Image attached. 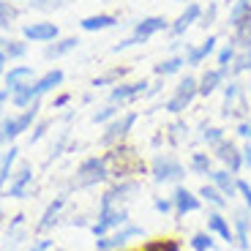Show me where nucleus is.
Listing matches in <instances>:
<instances>
[{"label":"nucleus","instance_id":"52","mask_svg":"<svg viewBox=\"0 0 251 251\" xmlns=\"http://www.w3.org/2000/svg\"><path fill=\"white\" fill-rule=\"evenodd\" d=\"M69 101H71V96H69V93H63V96H57V99H55V109L66 107V104H69Z\"/></svg>","mask_w":251,"mask_h":251},{"label":"nucleus","instance_id":"32","mask_svg":"<svg viewBox=\"0 0 251 251\" xmlns=\"http://www.w3.org/2000/svg\"><path fill=\"white\" fill-rule=\"evenodd\" d=\"M229 38L238 44V50H251V14L243 19V22H238V25L232 27Z\"/></svg>","mask_w":251,"mask_h":251},{"label":"nucleus","instance_id":"14","mask_svg":"<svg viewBox=\"0 0 251 251\" xmlns=\"http://www.w3.org/2000/svg\"><path fill=\"white\" fill-rule=\"evenodd\" d=\"M200 14H202V3H197V0L186 3V8H183V11L175 17V22H170V30H167V33H170L172 41H175V38H183V36H186L188 27L200 22Z\"/></svg>","mask_w":251,"mask_h":251},{"label":"nucleus","instance_id":"48","mask_svg":"<svg viewBox=\"0 0 251 251\" xmlns=\"http://www.w3.org/2000/svg\"><path fill=\"white\" fill-rule=\"evenodd\" d=\"M235 134H238L240 139H246V142H251V118L249 120H240L238 128H235Z\"/></svg>","mask_w":251,"mask_h":251},{"label":"nucleus","instance_id":"51","mask_svg":"<svg viewBox=\"0 0 251 251\" xmlns=\"http://www.w3.org/2000/svg\"><path fill=\"white\" fill-rule=\"evenodd\" d=\"M8 101H11V90H8V88H0V112H3V107H6Z\"/></svg>","mask_w":251,"mask_h":251},{"label":"nucleus","instance_id":"42","mask_svg":"<svg viewBox=\"0 0 251 251\" xmlns=\"http://www.w3.org/2000/svg\"><path fill=\"white\" fill-rule=\"evenodd\" d=\"M69 139H71V128H63L60 137H57V142L52 145V151H50V158H47V164H52L55 158H60L63 153H66V145H69Z\"/></svg>","mask_w":251,"mask_h":251},{"label":"nucleus","instance_id":"37","mask_svg":"<svg viewBox=\"0 0 251 251\" xmlns=\"http://www.w3.org/2000/svg\"><path fill=\"white\" fill-rule=\"evenodd\" d=\"M17 19H19V8L14 3H8V0H0V33L8 30Z\"/></svg>","mask_w":251,"mask_h":251},{"label":"nucleus","instance_id":"20","mask_svg":"<svg viewBox=\"0 0 251 251\" xmlns=\"http://www.w3.org/2000/svg\"><path fill=\"white\" fill-rule=\"evenodd\" d=\"M120 25V17L118 14H107V11H101V14H88V17H82L79 19V27L85 33H101V30H112V27Z\"/></svg>","mask_w":251,"mask_h":251},{"label":"nucleus","instance_id":"24","mask_svg":"<svg viewBox=\"0 0 251 251\" xmlns=\"http://www.w3.org/2000/svg\"><path fill=\"white\" fill-rule=\"evenodd\" d=\"M188 172L191 175H200V177H207L213 172V153L207 151H197L188 156Z\"/></svg>","mask_w":251,"mask_h":251},{"label":"nucleus","instance_id":"44","mask_svg":"<svg viewBox=\"0 0 251 251\" xmlns=\"http://www.w3.org/2000/svg\"><path fill=\"white\" fill-rule=\"evenodd\" d=\"M52 123H55V120H52V118H44V120H38V123L33 126V134H30V145L41 142V139L47 137V131H50V128H52Z\"/></svg>","mask_w":251,"mask_h":251},{"label":"nucleus","instance_id":"15","mask_svg":"<svg viewBox=\"0 0 251 251\" xmlns=\"http://www.w3.org/2000/svg\"><path fill=\"white\" fill-rule=\"evenodd\" d=\"M33 186V167L30 164H22L17 172L11 175V180H8V186H6V191L3 194L6 197H11V200H25L27 197V188Z\"/></svg>","mask_w":251,"mask_h":251},{"label":"nucleus","instance_id":"34","mask_svg":"<svg viewBox=\"0 0 251 251\" xmlns=\"http://www.w3.org/2000/svg\"><path fill=\"white\" fill-rule=\"evenodd\" d=\"M229 76H243L251 71V50H238L232 57V63H229Z\"/></svg>","mask_w":251,"mask_h":251},{"label":"nucleus","instance_id":"10","mask_svg":"<svg viewBox=\"0 0 251 251\" xmlns=\"http://www.w3.org/2000/svg\"><path fill=\"white\" fill-rule=\"evenodd\" d=\"M232 232H235V246L240 251L251 249V210L246 205H235L232 207Z\"/></svg>","mask_w":251,"mask_h":251},{"label":"nucleus","instance_id":"58","mask_svg":"<svg viewBox=\"0 0 251 251\" xmlns=\"http://www.w3.org/2000/svg\"><path fill=\"white\" fill-rule=\"evenodd\" d=\"M55 251H63V249H55Z\"/></svg>","mask_w":251,"mask_h":251},{"label":"nucleus","instance_id":"16","mask_svg":"<svg viewBox=\"0 0 251 251\" xmlns=\"http://www.w3.org/2000/svg\"><path fill=\"white\" fill-rule=\"evenodd\" d=\"M36 79H38V71L33 69V66H11V69H6V74H3V82H6V88L11 90V93H17V90H22V88H30Z\"/></svg>","mask_w":251,"mask_h":251},{"label":"nucleus","instance_id":"43","mask_svg":"<svg viewBox=\"0 0 251 251\" xmlns=\"http://www.w3.org/2000/svg\"><path fill=\"white\" fill-rule=\"evenodd\" d=\"M197 47H200V57H202V60H207L210 55L219 52V33H210V36H207L202 44H197Z\"/></svg>","mask_w":251,"mask_h":251},{"label":"nucleus","instance_id":"40","mask_svg":"<svg viewBox=\"0 0 251 251\" xmlns=\"http://www.w3.org/2000/svg\"><path fill=\"white\" fill-rule=\"evenodd\" d=\"M235 52H238V44L229 38V41H226V44H221L219 52H216V66H219V69H229V63H232Z\"/></svg>","mask_w":251,"mask_h":251},{"label":"nucleus","instance_id":"7","mask_svg":"<svg viewBox=\"0 0 251 251\" xmlns=\"http://www.w3.org/2000/svg\"><path fill=\"white\" fill-rule=\"evenodd\" d=\"M128 221H131L128 219V207H99V216L90 224V232L96 238H101V235H109L112 229H120Z\"/></svg>","mask_w":251,"mask_h":251},{"label":"nucleus","instance_id":"26","mask_svg":"<svg viewBox=\"0 0 251 251\" xmlns=\"http://www.w3.org/2000/svg\"><path fill=\"white\" fill-rule=\"evenodd\" d=\"M186 66V60H183V55H170V57H161V60L153 66V76H175V74H180V69Z\"/></svg>","mask_w":251,"mask_h":251},{"label":"nucleus","instance_id":"45","mask_svg":"<svg viewBox=\"0 0 251 251\" xmlns=\"http://www.w3.org/2000/svg\"><path fill=\"white\" fill-rule=\"evenodd\" d=\"M153 207H156L161 216H167V213H175V205H172V197H156L153 200Z\"/></svg>","mask_w":251,"mask_h":251},{"label":"nucleus","instance_id":"57","mask_svg":"<svg viewBox=\"0 0 251 251\" xmlns=\"http://www.w3.org/2000/svg\"><path fill=\"white\" fill-rule=\"evenodd\" d=\"M224 3H226V6H229V3H235V0H224Z\"/></svg>","mask_w":251,"mask_h":251},{"label":"nucleus","instance_id":"28","mask_svg":"<svg viewBox=\"0 0 251 251\" xmlns=\"http://www.w3.org/2000/svg\"><path fill=\"white\" fill-rule=\"evenodd\" d=\"M164 139L172 145V148H180V145H186L188 139V123L183 118H175L167 128H164Z\"/></svg>","mask_w":251,"mask_h":251},{"label":"nucleus","instance_id":"3","mask_svg":"<svg viewBox=\"0 0 251 251\" xmlns=\"http://www.w3.org/2000/svg\"><path fill=\"white\" fill-rule=\"evenodd\" d=\"M107 180H109L107 153L104 156H88L76 167L74 177H71V188H90V186H99V183H107Z\"/></svg>","mask_w":251,"mask_h":251},{"label":"nucleus","instance_id":"2","mask_svg":"<svg viewBox=\"0 0 251 251\" xmlns=\"http://www.w3.org/2000/svg\"><path fill=\"white\" fill-rule=\"evenodd\" d=\"M186 164L175 153H156L151 158V177L156 186H177L186 180Z\"/></svg>","mask_w":251,"mask_h":251},{"label":"nucleus","instance_id":"17","mask_svg":"<svg viewBox=\"0 0 251 251\" xmlns=\"http://www.w3.org/2000/svg\"><path fill=\"white\" fill-rule=\"evenodd\" d=\"M207 232H213L219 240L232 246L235 243V232H232V221L224 216V210H216V207H207Z\"/></svg>","mask_w":251,"mask_h":251},{"label":"nucleus","instance_id":"36","mask_svg":"<svg viewBox=\"0 0 251 251\" xmlns=\"http://www.w3.org/2000/svg\"><path fill=\"white\" fill-rule=\"evenodd\" d=\"M120 112H123V107H120V104H112V101H107L104 107H99V109H96L93 115H90V120H93V123H101V126H107L109 120H115V118H118Z\"/></svg>","mask_w":251,"mask_h":251},{"label":"nucleus","instance_id":"8","mask_svg":"<svg viewBox=\"0 0 251 251\" xmlns=\"http://www.w3.org/2000/svg\"><path fill=\"white\" fill-rule=\"evenodd\" d=\"M134 238H145V229L137 224H123L120 229H112L109 235H101L99 240H96V251H118V249H126L128 246V240Z\"/></svg>","mask_w":251,"mask_h":251},{"label":"nucleus","instance_id":"53","mask_svg":"<svg viewBox=\"0 0 251 251\" xmlns=\"http://www.w3.org/2000/svg\"><path fill=\"white\" fill-rule=\"evenodd\" d=\"M6 63H8V57H6V52L0 50V76L6 74Z\"/></svg>","mask_w":251,"mask_h":251},{"label":"nucleus","instance_id":"6","mask_svg":"<svg viewBox=\"0 0 251 251\" xmlns=\"http://www.w3.org/2000/svg\"><path fill=\"white\" fill-rule=\"evenodd\" d=\"M38 112H41V101H36L33 107L22 109V112H17V115H3V134H6V142H14L17 137L30 131L33 123L38 120Z\"/></svg>","mask_w":251,"mask_h":251},{"label":"nucleus","instance_id":"54","mask_svg":"<svg viewBox=\"0 0 251 251\" xmlns=\"http://www.w3.org/2000/svg\"><path fill=\"white\" fill-rule=\"evenodd\" d=\"M3 145H6V134H3V112H0V151H3Z\"/></svg>","mask_w":251,"mask_h":251},{"label":"nucleus","instance_id":"38","mask_svg":"<svg viewBox=\"0 0 251 251\" xmlns=\"http://www.w3.org/2000/svg\"><path fill=\"white\" fill-rule=\"evenodd\" d=\"M74 0H27V6L33 11H41V14H52V11H60V8L71 6Z\"/></svg>","mask_w":251,"mask_h":251},{"label":"nucleus","instance_id":"21","mask_svg":"<svg viewBox=\"0 0 251 251\" xmlns=\"http://www.w3.org/2000/svg\"><path fill=\"white\" fill-rule=\"evenodd\" d=\"M79 44H82V41L76 36H60V38H55V41L44 44V60H60V57L71 55V52H74Z\"/></svg>","mask_w":251,"mask_h":251},{"label":"nucleus","instance_id":"11","mask_svg":"<svg viewBox=\"0 0 251 251\" xmlns=\"http://www.w3.org/2000/svg\"><path fill=\"white\" fill-rule=\"evenodd\" d=\"M148 85H151V79H134V82H118V85H112V90H109V101L112 104H120V107H126V104H131V101L142 99L145 90H148Z\"/></svg>","mask_w":251,"mask_h":251},{"label":"nucleus","instance_id":"55","mask_svg":"<svg viewBox=\"0 0 251 251\" xmlns=\"http://www.w3.org/2000/svg\"><path fill=\"white\" fill-rule=\"evenodd\" d=\"M246 90H249V96H251V71H249V82H246Z\"/></svg>","mask_w":251,"mask_h":251},{"label":"nucleus","instance_id":"47","mask_svg":"<svg viewBox=\"0 0 251 251\" xmlns=\"http://www.w3.org/2000/svg\"><path fill=\"white\" fill-rule=\"evenodd\" d=\"M161 90H164V76H156V79H153L151 85H148V90H145L142 99H145V101H151V99H156V96L161 93Z\"/></svg>","mask_w":251,"mask_h":251},{"label":"nucleus","instance_id":"9","mask_svg":"<svg viewBox=\"0 0 251 251\" xmlns=\"http://www.w3.org/2000/svg\"><path fill=\"white\" fill-rule=\"evenodd\" d=\"M210 153H213L216 161H221V167H224V170L235 172V175H240V172H243V156H240V145L235 142V139L224 137Z\"/></svg>","mask_w":251,"mask_h":251},{"label":"nucleus","instance_id":"50","mask_svg":"<svg viewBox=\"0 0 251 251\" xmlns=\"http://www.w3.org/2000/svg\"><path fill=\"white\" fill-rule=\"evenodd\" d=\"M52 249V240H47V238H41V240H36V243L30 246L27 251H50Z\"/></svg>","mask_w":251,"mask_h":251},{"label":"nucleus","instance_id":"13","mask_svg":"<svg viewBox=\"0 0 251 251\" xmlns=\"http://www.w3.org/2000/svg\"><path fill=\"white\" fill-rule=\"evenodd\" d=\"M22 38L33 41V44H50L55 38H60V27L55 22H47V19H38V22H27L22 25Z\"/></svg>","mask_w":251,"mask_h":251},{"label":"nucleus","instance_id":"23","mask_svg":"<svg viewBox=\"0 0 251 251\" xmlns=\"http://www.w3.org/2000/svg\"><path fill=\"white\" fill-rule=\"evenodd\" d=\"M17 158H19V148H17V145H11V148H8L6 153H0V194L6 191L8 180H11Z\"/></svg>","mask_w":251,"mask_h":251},{"label":"nucleus","instance_id":"30","mask_svg":"<svg viewBox=\"0 0 251 251\" xmlns=\"http://www.w3.org/2000/svg\"><path fill=\"white\" fill-rule=\"evenodd\" d=\"M36 101H41V96H38V90H36V82H33L30 88H22V90H17V93H11V107L14 109H27V107H33Z\"/></svg>","mask_w":251,"mask_h":251},{"label":"nucleus","instance_id":"27","mask_svg":"<svg viewBox=\"0 0 251 251\" xmlns=\"http://www.w3.org/2000/svg\"><path fill=\"white\" fill-rule=\"evenodd\" d=\"M197 194H200V200L205 202L207 207H216V210H226V207H229V200L221 194L213 183H205V186H200V191H197Z\"/></svg>","mask_w":251,"mask_h":251},{"label":"nucleus","instance_id":"25","mask_svg":"<svg viewBox=\"0 0 251 251\" xmlns=\"http://www.w3.org/2000/svg\"><path fill=\"white\" fill-rule=\"evenodd\" d=\"M63 79H66V74H63L60 69H50V71H44V74H38V79H36L38 96H47V93H52V90H57L63 85Z\"/></svg>","mask_w":251,"mask_h":251},{"label":"nucleus","instance_id":"22","mask_svg":"<svg viewBox=\"0 0 251 251\" xmlns=\"http://www.w3.org/2000/svg\"><path fill=\"white\" fill-rule=\"evenodd\" d=\"M66 202H69V191H63V194H57L55 200L47 205V210L41 213V221L36 224V232H47V229H52V226L57 224V216H60V210L66 207Z\"/></svg>","mask_w":251,"mask_h":251},{"label":"nucleus","instance_id":"19","mask_svg":"<svg viewBox=\"0 0 251 251\" xmlns=\"http://www.w3.org/2000/svg\"><path fill=\"white\" fill-rule=\"evenodd\" d=\"M207 180L213 183V186L219 188V191H221V194H224L229 202L238 200V175H235V172L219 167V170H213L210 175H207Z\"/></svg>","mask_w":251,"mask_h":251},{"label":"nucleus","instance_id":"29","mask_svg":"<svg viewBox=\"0 0 251 251\" xmlns=\"http://www.w3.org/2000/svg\"><path fill=\"white\" fill-rule=\"evenodd\" d=\"M0 50L6 52L8 60H22L27 55V41L25 38H11V36H3L0 33Z\"/></svg>","mask_w":251,"mask_h":251},{"label":"nucleus","instance_id":"31","mask_svg":"<svg viewBox=\"0 0 251 251\" xmlns=\"http://www.w3.org/2000/svg\"><path fill=\"white\" fill-rule=\"evenodd\" d=\"M226 8H229V11H226V27L232 30L238 22H243L251 14V0H235V3H229Z\"/></svg>","mask_w":251,"mask_h":251},{"label":"nucleus","instance_id":"12","mask_svg":"<svg viewBox=\"0 0 251 251\" xmlns=\"http://www.w3.org/2000/svg\"><path fill=\"white\" fill-rule=\"evenodd\" d=\"M172 205H175V219L180 221V219H186V213H197L202 207V200L188 186L177 183V186H172Z\"/></svg>","mask_w":251,"mask_h":251},{"label":"nucleus","instance_id":"39","mask_svg":"<svg viewBox=\"0 0 251 251\" xmlns=\"http://www.w3.org/2000/svg\"><path fill=\"white\" fill-rule=\"evenodd\" d=\"M224 137H226V131L221 128V126H205V123H202V137L200 139L207 145V151H213Z\"/></svg>","mask_w":251,"mask_h":251},{"label":"nucleus","instance_id":"49","mask_svg":"<svg viewBox=\"0 0 251 251\" xmlns=\"http://www.w3.org/2000/svg\"><path fill=\"white\" fill-rule=\"evenodd\" d=\"M240 156H243V170H251V142L240 145Z\"/></svg>","mask_w":251,"mask_h":251},{"label":"nucleus","instance_id":"46","mask_svg":"<svg viewBox=\"0 0 251 251\" xmlns=\"http://www.w3.org/2000/svg\"><path fill=\"white\" fill-rule=\"evenodd\" d=\"M238 197L243 200V205L251 210V183L243 180V177H238Z\"/></svg>","mask_w":251,"mask_h":251},{"label":"nucleus","instance_id":"1","mask_svg":"<svg viewBox=\"0 0 251 251\" xmlns=\"http://www.w3.org/2000/svg\"><path fill=\"white\" fill-rule=\"evenodd\" d=\"M167 30H170V19H167V17H161V14L142 17L139 22H134L131 36L120 38L118 44L109 47V52H112V55H120V52L131 50V47H137V44H148L153 36H158V33H167Z\"/></svg>","mask_w":251,"mask_h":251},{"label":"nucleus","instance_id":"33","mask_svg":"<svg viewBox=\"0 0 251 251\" xmlns=\"http://www.w3.org/2000/svg\"><path fill=\"white\" fill-rule=\"evenodd\" d=\"M128 71H131V66H120V69H112V71H107V74L96 76L90 85H93V88H112V85H118V82H123L126 76H128Z\"/></svg>","mask_w":251,"mask_h":251},{"label":"nucleus","instance_id":"35","mask_svg":"<svg viewBox=\"0 0 251 251\" xmlns=\"http://www.w3.org/2000/svg\"><path fill=\"white\" fill-rule=\"evenodd\" d=\"M219 8H221L219 0H207V6H202V14H200L197 27H200V30H210V27L216 25V19H219Z\"/></svg>","mask_w":251,"mask_h":251},{"label":"nucleus","instance_id":"56","mask_svg":"<svg viewBox=\"0 0 251 251\" xmlns=\"http://www.w3.org/2000/svg\"><path fill=\"white\" fill-rule=\"evenodd\" d=\"M172 3H191V0H172Z\"/></svg>","mask_w":251,"mask_h":251},{"label":"nucleus","instance_id":"5","mask_svg":"<svg viewBox=\"0 0 251 251\" xmlns=\"http://www.w3.org/2000/svg\"><path fill=\"white\" fill-rule=\"evenodd\" d=\"M197 96H200V79H197L194 74H186V76H180V82L172 88L170 99L164 101V109L170 115H183L191 104H194Z\"/></svg>","mask_w":251,"mask_h":251},{"label":"nucleus","instance_id":"4","mask_svg":"<svg viewBox=\"0 0 251 251\" xmlns=\"http://www.w3.org/2000/svg\"><path fill=\"white\" fill-rule=\"evenodd\" d=\"M137 120H139V112H134V109H123L118 118L109 120V123L104 126V134L99 137V148H104V151H112V148L123 145L126 137L131 134V128L137 126Z\"/></svg>","mask_w":251,"mask_h":251},{"label":"nucleus","instance_id":"41","mask_svg":"<svg viewBox=\"0 0 251 251\" xmlns=\"http://www.w3.org/2000/svg\"><path fill=\"white\" fill-rule=\"evenodd\" d=\"M191 251H213L216 249V240H213V232H194L191 240H188Z\"/></svg>","mask_w":251,"mask_h":251},{"label":"nucleus","instance_id":"18","mask_svg":"<svg viewBox=\"0 0 251 251\" xmlns=\"http://www.w3.org/2000/svg\"><path fill=\"white\" fill-rule=\"evenodd\" d=\"M197 79H200V99H207V96H213L216 90L224 88V82L229 79V71L213 66V69H205Z\"/></svg>","mask_w":251,"mask_h":251}]
</instances>
